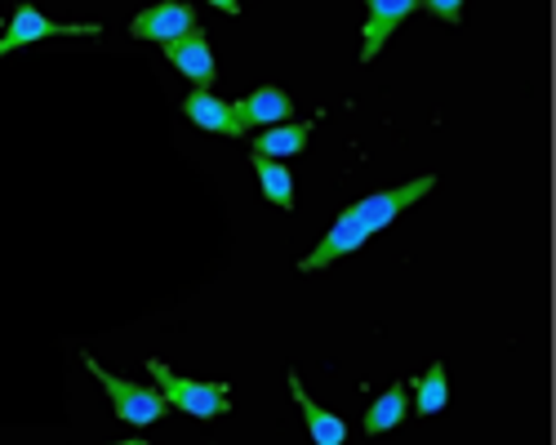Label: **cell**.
Instances as JSON below:
<instances>
[{"instance_id":"obj_1","label":"cell","mask_w":556,"mask_h":445,"mask_svg":"<svg viewBox=\"0 0 556 445\" xmlns=\"http://www.w3.org/2000/svg\"><path fill=\"white\" fill-rule=\"evenodd\" d=\"M432 188H437V178L424 174V178H409L405 188H388V192H375V196H365V201L348 205V209L339 214V223L326 232V241H320V245L299 263V272H320V267H330L334 258L356 254L369 237L383 232L388 223H396V214H405L409 205H419Z\"/></svg>"},{"instance_id":"obj_2","label":"cell","mask_w":556,"mask_h":445,"mask_svg":"<svg viewBox=\"0 0 556 445\" xmlns=\"http://www.w3.org/2000/svg\"><path fill=\"white\" fill-rule=\"evenodd\" d=\"M148 370H152V379H156V387L165 392V400L174 410H182V415H192V419H218V415H227L231 410V387L227 383H201V379H182V374H174L165 361H148Z\"/></svg>"},{"instance_id":"obj_3","label":"cell","mask_w":556,"mask_h":445,"mask_svg":"<svg viewBox=\"0 0 556 445\" xmlns=\"http://www.w3.org/2000/svg\"><path fill=\"white\" fill-rule=\"evenodd\" d=\"M85 370L103 383V392L112 396V410H116V419H121V423H129V428H152V423H156V419L169 410L165 392H152V387H143V383L116 379L112 370H103V366L94 361V356H85Z\"/></svg>"},{"instance_id":"obj_4","label":"cell","mask_w":556,"mask_h":445,"mask_svg":"<svg viewBox=\"0 0 556 445\" xmlns=\"http://www.w3.org/2000/svg\"><path fill=\"white\" fill-rule=\"evenodd\" d=\"M103 27L99 23H50L36 5H18L14 23L5 27V36H0V59L23 50V44H36L45 36H99Z\"/></svg>"},{"instance_id":"obj_5","label":"cell","mask_w":556,"mask_h":445,"mask_svg":"<svg viewBox=\"0 0 556 445\" xmlns=\"http://www.w3.org/2000/svg\"><path fill=\"white\" fill-rule=\"evenodd\" d=\"M182 116H188L192 125H201V129H210V134H223V139H245L250 134L237 103H223L218 94H210V89H192V94L182 99Z\"/></svg>"},{"instance_id":"obj_6","label":"cell","mask_w":556,"mask_h":445,"mask_svg":"<svg viewBox=\"0 0 556 445\" xmlns=\"http://www.w3.org/2000/svg\"><path fill=\"white\" fill-rule=\"evenodd\" d=\"M192 27H197V10L182 5V0H165V5H152V10L138 14V18L129 23V36L169 44V40H178V36H188Z\"/></svg>"},{"instance_id":"obj_7","label":"cell","mask_w":556,"mask_h":445,"mask_svg":"<svg viewBox=\"0 0 556 445\" xmlns=\"http://www.w3.org/2000/svg\"><path fill=\"white\" fill-rule=\"evenodd\" d=\"M369 5V18H365V40H361V63H375L379 59V50L388 44V36L419 10V0H365Z\"/></svg>"},{"instance_id":"obj_8","label":"cell","mask_w":556,"mask_h":445,"mask_svg":"<svg viewBox=\"0 0 556 445\" xmlns=\"http://www.w3.org/2000/svg\"><path fill=\"white\" fill-rule=\"evenodd\" d=\"M165 59L188 76L197 89H210L214 85V50H210V40H205V31L201 27H192L188 36H178V40H169L165 44Z\"/></svg>"},{"instance_id":"obj_9","label":"cell","mask_w":556,"mask_h":445,"mask_svg":"<svg viewBox=\"0 0 556 445\" xmlns=\"http://www.w3.org/2000/svg\"><path fill=\"white\" fill-rule=\"evenodd\" d=\"M237 112H241V120H245L250 129H254V125H281V120L294 116V99L286 94V89L263 85V89H254V94H245V99L237 103Z\"/></svg>"},{"instance_id":"obj_10","label":"cell","mask_w":556,"mask_h":445,"mask_svg":"<svg viewBox=\"0 0 556 445\" xmlns=\"http://www.w3.org/2000/svg\"><path fill=\"white\" fill-rule=\"evenodd\" d=\"M290 392H294V400H299V410H303L307 432H312V441H316V445H343V441H348L343 419H339V415H330L326 406H316V400L307 396V387H303V379H299V374H290Z\"/></svg>"},{"instance_id":"obj_11","label":"cell","mask_w":556,"mask_h":445,"mask_svg":"<svg viewBox=\"0 0 556 445\" xmlns=\"http://www.w3.org/2000/svg\"><path fill=\"white\" fill-rule=\"evenodd\" d=\"M312 139V120H281V125H263V134L254 139V152L271 156V161H286L294 152H303Z\"/></svg>"},{"instance_id":"obj_12","label":"cell","mask_w":556,"mask_h":445,"mask_svg":"<svg viewBox=\"0 0 556 445\" xmlns=\"http://www.w3.org/2000/svg\"><path fill=\"white\" fill-rule=\"evenodd\" d=\"M405 410H409V387H405V383H392V387L375 400V406L365 410V432L379 436V432L401 428V423H405Z\"/></svg>"},{"instance_id":"obj_13","label":"cell","mask_w":556,"mask_h":445,"mask_svg":"<svg viewBox=\"0 0 556 445\" xmlns=\"http://www.w3.org/2000/svg\"><path fill=\"white\" fill-rule=\"evenodd\" d=\"M254 174H258V183H263V196L271 205H281V209H294V174L281 165V161H271L263 152H254Z\"/></svg>"},{"instance_id":"obj_14","label":"cell","mask_w":556,"mask_h":445,"mask_svg":"<svg viewBox=\"0 0 556 445\" xmlns=\"http://www.w3.org/2000/svg\"><path fill=\"white\" fill-rule=\"evenodd\" d=\"M445 400H450V374L437 361V366H428V374L419 383H414V410H419V415H441Z\"/></svg>"},{"instance_id":"obj_15","label":"cell","mask_w":556,"mask_h":445,"mask_svg":"<svg viewBox=\"0 0 556 445\" xmlns=\"http://www.w3.org/2000/svg\"><path fill=\"white\" fill-rule=\"evenodd\" d=\"M419 5L441 23H463V0H419Z\"/></svg>"},{"instance_id":"obj_16","label":"cell","mask_w":556,"mask_h":445,"mask_svg":"<svg viewBox=\"0 0 556 445\" xmlns=\"http://www.w3.org/2000/svg\"><path fill=\"white\" fill-rule=\"evenodd\" d=\"M214 10H223V14H241V0H210Z\"/></svg>"}]
</instances>
